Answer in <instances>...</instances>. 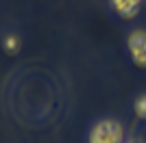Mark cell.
Returning a JSON list of instances; mask_svg holds the SVG:
<instances>
[{
  "label": "cell",
  "instance_id": "2",
  "mask_svg": "<svg viewBox=\"0 0 146 143\" xmlns=\"http://www.w3.org/2000/svg\"><path fill=\"white\" fill-rule=\"evenodd\" d=\"M129 52L135 65L146 67V33L144 30H135L129 37Z\"/></svg>",
  "mask_w": 146,
  "mask_h": 143
},
{
  "label": "cell",
  "instance_id": "3",
  "mask_svg": "<svg viewBox=\"0 0 146 143\" xmlns=\"http://www.w3.org/2000/svg\"><path fill=\"white\" fill-rule=\"evenodd\" d=\"M137 5H140V0H113V7L122 18H133L137 13Z\"/></svg>",
  "mask_w": 146,
  "mask_h": 143
},
{
  "label": "cell",
  "instance_id": "5",
  "mask_svg": "<svg viewBox=\"0 0 146 143\" xmlns=\"http://www.w3.org/2000/svg\"><path fill=\"white\" fill-rule=\"evenodd\" d=\"M135 113L140 115V117H144V119H146V95H144V98H140V100L135 102Z\"/></svg>",
  "mask_w": 146,
  "mask_h": 143
},
{
  "label": "cell",
  "instance_id": "4",
  "mask_svg": "<svg viewBox=\"0 0 146 143\" xmlns=\"http://www.w3.org/2000/svg\"><path fill=\"white\" fill-rule=\"evenodd\" d=\"M2 46H5V50L9 54H15V52H20V39L15 35H7L5 37V43H2Z\"/></svg>",
  "mask_w": 146,
  "mask_h": 143
},
{
  "label": "cell",
  "instance_id": "1",
  "mask_svg": "<svg viewBox=\"0 0 146 143\" xmlns=\"http://www.w3.org/2000/svg\"><path fill=\"white\" fill-rule=\"evenodd\" d=\"M124 130L113 119H103L90 132V143H122Z\"/></svg>",
  "mask_w": 146,
  "mask_h": 143
}]
</instances>
